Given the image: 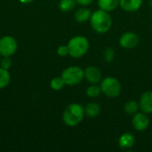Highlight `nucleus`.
I'll list each match as a JSON object with an SVG mask.
<instances>
[{
  "label": "nucleus",
  "instance_id": "dca6fc26",
  "mask_svg": "<svg viewBox=\"0 0 152 152\" xmlns=\"http://www.w3.org/2000/svg\"><path fill=\"white\" fill-rule=\"evenodd\" d=\"M140 109L139 106V102H137L136 101L134 100H130L127 101L124 106V110L126 114L128 115H134L136 112H138V110Z\"/></svg>",
  "mask_w": 152,
  "mask_h": 152
},
{
  "label": "nucleus",
  "instance_id": "b1692460",
  "mask_svg": "<svg viewBox=\"0 0 152 152\" xmlns=\"http://www.w3.org/2000/svg\"><path fill=\"white\" fill-rule=\"evenodd\" d=\"M76 1H77V4H80V5L86 6V5L91 4L94 0H76Z\"/></svg>",
  "mask_w": 152,
  "mask_h": 152
},
{
  "label": "nucleus",
  "instance_id": "423d86ee",
  "mask_svg": "<svg viewBox=\"0 0 152 152\" xmlns=\"http://www.w3.org/2000/svg\"><path fill=\"white\" fill-rule=\"evenodd\" d=\"M17 50V42L11 36H4L0 38V55L10 57L15 53Z\"/></svg>",
  "mask_w": 152,
  "mask_h": 152
},
{
  "label": "nucleus",
  "instance_id": "f257e3e1",
  "mask_svg": "<svg viewBox=\"0 0 152 152\" xmlns=\"http://www.w3.org/2000/svg\"><path fill=\"white\" fill-rule=\"evenodd\" d=\"M89 20L93 29L99 34L107 33L112 26V19L109 12L103 11L102 9L92 12Z\"/></svg>",
  "mask_w": 152,
  "mask_h": 152
},
{
  "label": "nucleus",
  "instance_id": "4468645a",
  "mask_svg": "<svg viewBox=\"0 0 152 152\" xmlns=\"http://www.w3.org/2000/svg\"><path fill=\"white\" fill-rule=\"evenodd\" d=\"M92 15V12L89 8H79L75 12L74 18L77 22H86L90 20Z\"/></svg>",
  "mask_w": 152,
  "mask_h": 152
},
{
  "label": "nucleus",
  "instance_id": "0eeeda50",
  "mask_svg": "<svg viewBox=\"0 0 152 152\" xmlns=\"http://www.w3.org/2000/svg\"><path fill=\"white\" fill-rule=\"evenodd\" d=\"M140 42L139 36L134 32H126L119 38V45L126 49H133L138 45Z\"/></svg>",
  "mask_w": 152,
  "mask_h": 152
},
{
  "label": "nucleus",
  "instance_id": "393cba45",
  "mask_svg": "<svg viewBox=\"0 0 152 152\" xmlns=\"http://www.w3.org/2000/svg\"><path fill=\"white\" fill-rule=\"evenodd\" d=\"M32 1H34V0H20V2L22 3V4H29Z\"/></svg>",
  "mask_w": 152,
  "mask_h": 152
},
{
  "label": "nucleus",
  "instance_id": "4be33fe9",
  "mask_svg": "<svg viewBox=\"0 0 152 152\" xmlns=\"http://www.w3.org/2000/svg\"><path fill=\"white\" fill-rule=\"evenodd\" d=\"M57 53L58 55L61 56V57H64L66 55L69 54V48H68V45H61L58 47L57 49Z\"/></svg>",
  "mask_w": 152,
  "mask_h": 152
},
{
  "label": "nucleus",
  "instance_id": "1a4fd4ad",
  "mask_svg": "<svg viewBox=\"0 0 152 152\" xmlns=\"http://www.w3.org/2000/svg\"><path fill=\"white\" fill-rule=\"evenodd\" d=\"M85 78L89 82L90 84H98L102 81V72L101 70L94 67V66H89L85 70Z\"/></svg>",
  "mask_w": 152,
  "mask_h": 152
},
{
  "label": "nucleus",
  "instance_id": "aec40b11",
  "mask_svg": "<svg viewBox=\"0 0 152 152\" xmlns=\"http://www.w3.org/2000/svg\"><path fill=\"white\" fill-rule=\"evenodd\" d=\"M65 86V82L62 79V77H54L51 80L50 82V86L53 90L54 91H60Z\"/></svg>",
  "mask_w": 152,
  "mask_h": 152
},
{
  "label": "nucleus",
  "instance_id": "9b49d317",
  "mask_svg": "<svg viewBox=\"0 0 152 152\" xmlns=\"http://www.w3.org/2000/svg\"><path fill=\"white\" fill-rule=\"evenodd\" d=\"M142 4V0H119L120 7L128 12L138 11Z\"/></svg>",
  "mask_w": 152,
  "mask_h": 152
},
{
  "label": "nucleus",
  "instance_id": "f3484780",
  "mask_svg": "<svg viewBox=\"0 0 152 152\" xmlns=\"http://www.w3.org/2000/svg\"><path fill=\"white\" fill-rule=\"evenodd\" d=\"M11 77L8 72V69H5L0 67V89L4 88L10 83Z\"/></svg>",
  "mask_w": 152,
  "mask_h": 152
},
{
  "label": "nucleus",
  "instance_id": "f03ea898",
  "mask_svg": "<svg viewBox=\"0 0 152 152\" xmlns=\"http://www.w3.org/2000/svg\"><path fill=\"white\" fill-rule=\"evenodd\" d=\"M85 109L84 106L78 103H71L66 107L62 114V120L66 126L74 127L78 126L84 119Z\"/></svg>",
  "mask_w": 152,
  "mask_h": 152
},
{
  "label": "nucleus",
  "instance_id": "5701e85b",
  "mask_svg": "<svg viewBox=\"0 0 152 152\" xmlns=\"http://www.w3.org/2000/svg\"><path fill=\"white\" fill-rule=\"evenodd\" d=\"M0 64H1V67H2V68H4V69H9L10 67L12 66V61H11V59H10L9 57H4V58L1 61Z\"/></svg>",
  "mask_w": 152,
  "mask_h": 152
},
{
  "label": "nucleus",
  "instance_id": "a211bd4d",
  "mask_svg": "<svg viewBox=\"0 0 152 152\" xmlns=\"http://www.w3.org/2000/svg\"><path fill=\"white\" fill-rule=\"evenodd\" d=\"M77 4L76 0H61L59 3V7L62 12H70L72 11Z\"/></svg>",
  "mask_w": 152,
  "mask_h": 152
},
{
  "label": "nucleus",
  "instance_id": "bb28decb",
  "mask_svg": "<svg viewBox=\"0 0 152 152\" xmlns=\"http://www.w3.org/2000/svg\"><path fill=\"white\" fill-rule=\"evenodd\" d=\"M151 19H152V12H151Z\"/></svg>",
  "mask_w": 152,
  "mask_h": 152
},
{
  "label": "nucleus",
  "instance_id": "39448f33",
  "mask_svg": "<svg viewBox=\"0 0 152 152\" xmlns=\"http://www.w3.org/2000/svg\"><path fill=\"white\" fill-rule=\"evenodd\" d=\"M61 77L68 86H76L80 84L85 78L84 70L77 66H70L65 69L61 73Z\"/></svg>",
  "mask_w": 152,
  "mask_h": 152
},
{
  "label": "nucleus",
  "instance_id": "7ed1b4c3",
  "mask_svg": "<svg viewBox=\"0 0 152 152\" xmlns=\"http://www.w3.org/2000/svg\"><path fill=\"white\" fill-rule=\"evenodd\" d=\"M69 54L73 58H81L89 49V41L84 36L73 37L68 43Z\"/></svg>",
  "mask_w": 152,
  "mask_h": 152
},
{
  "label": "nucleus",
  "instance_id": "ddd939ff",
  "mask_svg": "<svg viewBox=\"0 0 152 152\" xmlns=\"http://www.w3.org/2000/svg\"><path fill=\"white\" fill-rule=\"evenodd\" d=\"M85 114L86 116L91 118H96L100 115L101 113V106L97 103V102H89L87 103L85 107Z\"/></svg>",
  "mask_w": 152,
  "mask_h": 152
},
{
  "label": "nucleus",
  "instance_id": "6e6552de",
  "mask_svg": "<svg viewBox=\"0 0 152 152\" xmlns=\"http://www.w3.org/2000/svg\"><path fill=\"white\" fill-rule=\"evenodd\" d=\"M132 125L136 131H145L150 126V118L144 112H136L132 118Z\"/></svg>",
  "mask_w": 152,
  "mask_h": 152
},
{
  "label": "nucleus",
  "instance_id": "6ab92c4d",
  "mask_svg": "<svg viewBox=\"0 0 152 152\" xmlns=\"http://www.w3.org/2000/svg\"><path fill=\"white\" fill-rule=\"evenodd\" d=\"M102 93L101 86H97V84H91L86 88V94L90 98H97Z\"/></svg>",
  "mask_w": 152,
  "mask_h": 152
},
{
  "label": "nucleus",
  "instance_id": "2eb2a0df",
  "mask_svg": "<svg viewBox=\"0 0 152 152\" xmlns=\"http://www.w3.org/2000/svg\"><path fill=\"white\" fill-rule=\"evenodd\" d=\"M119 5V0H98L100 9L106 12H112Z\"/></svg>",
  "mask_w": 152,
  "mask_h": 152
},
{
  "label": "nucleus",
  "instance_id": "a878e982",
  "mask_svg": "<svg viewBox=\"0 0 152 152\" xmlns=\"http://www.w3.org/2000/svg\"><path fill=\"white\" fill-rule=\"evenodd\" d=\"M150 4L152 6V0H151V4Z\"/></svg>",
  "mask_w": 152,
  "mask_h": 152
},
{
  "label": "nucleus",
  "instance_id": "412c9836",
  "mask_svg": "<svg viewBox=\"0 0 152 152\" xmlns=\"http://www.w3.org/2000/svg\"><path fill=\"white\" fill-rule=\"evenodd\" d=\"M103 58L106 62H111L115 58V51L111 47H107L103 51Z\"/></svg>",
  "mask_w": 152,
  "mask_h": 152
},
{
  "label": "nucleus",
  "instance_id": "f8f14e48",
  "mask_svg": "<svg viewBox=\"0 0 152 152\" xmlns=\"http://www.w3.org/2000/svg\"><path fill=\"white\" fill-rule=\"evenodd\" d=\"M134 142H135V138L130 133L123 134L118 139V145L121 149L124 150L132 148L134 145Z\"/></svg>",
  "mask_w": 152,
  "mask_h": 152
},
{
  "label": "nucleus",
  "instance_id": "20e7f679",
  "mask_svg": "<svg viewBox=\"0 0 152 152\" xmlns=\"http://www.w3.org/2000/svg\"><path fill=\"white\" fill-rule=\"evenodd\" d=\"M101 89L102 92L110 98L118 97L122 90V86L118 79L113 77H108L102 80L101 82Z\"/></svg>",
  "mask_w": 152,
  "mask_h": 152
},
{
  "label": "nucleus",
  "instance_id": "9d476101",
  "mask_svg": "<svg viewBox=\"0 0 152 152\" xmlns=\"http://www.w3.org/2000/svg\"><path fill=\"white\" fill-rule=\"evenodd\" d=\"M139 106L142 112L152 114V92L147 91L143 93L139 101Z\"/></svg>",
  "mask_w": 152,
  "mask_h": 152
}]
</instances>
